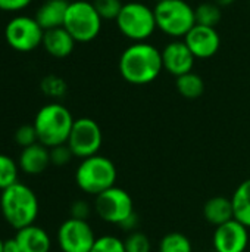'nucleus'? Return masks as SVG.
Masks as SVG:
<instances>
[{"label": "nucleus", "mask_w": 250, "mask_h": 252, "mask_svg": "<svg viewBox=\"0 0 250 252\" xmlns=\"http://www.w3.org/2000/svg\"><path fill=\"white\" fill-rule=\"evenodd\" d=\"M118 68L127 83L134 86L150 84L164 69L162 53L150 43H133L122 52Z\"/></svg>", "instance_id": "nucleus-1"}, {"label": "nucleus", "mask_w": 250, "mask_h": 252, "mask_svg": "<svg viewBox=\"0 0 250 252\" xmlns=\"http://www.w3.org/2000/svg\"><path fill=\"white\" fill-rule=\"evenodd\" d=\"M0 211L4 221L16 230L34 224L38 216V199L31 188L15 183L1 190Z\"/></svg>", "instance_id": "nucleus-2"}, {"label": "nucleus", "mask_w": 250, "mask_h": 252, "mask_svg": "<svg viewBox=\"0 0 250 252\" xmlns=\"http://www.w3.org/2000/svg\"><path fill=\"white\" fill-rule=\"evenodd\" d=\"M74 121L75 120L66 106L56 102L44 105L38 109L32 123L38 143L49 149L65 145L69 139Z\"/></svg>", "instance_id": "nucleus-3"}, {"label": "nucleus", "mask_w": 250, "mask_h": 252, "mask_svg": "<svg viewBox=\"0 0 250 252\" xmlns=\"http://www.w3.org/2000/svg\"><path fill=\"white\" fill-rule=\"evenodd\" d=\"M118 173L115 164L103 155H93L81 159L77 171V186L88 195L97 196L115 186Z\"/></svg>", "instance_id": "nucleus-4"}, {"label": "nucleus", "mask_w": 250, "mask_h": 252, "mask_svg": "<svg viewBox=\"0 0 250 252\" xmlns=\"http://www.w3.org/2000/svg\"><path fill=\"white\" fill-rule=\"evenodd\" d=\"M156 27L164 34L178 40L196 25L194 9L186 0H164L153 7Z\"/></svg>", "instance_id": "nucleus-5"}, {"label": "nucleus", "mask_w": 250, "mask_h": 252, "mask_svg": "<svg viewBox=\"0 0 250 252\" xmlns=\"http://www.w3.org/2000/svg\"><path fill=\"white\" fill-rule=\"evenodd\" d=\"M115 22L119 32L134 43L146 41L158 28L153 9L141 1L124 3Z\"/></svg>", "instance_id": "nucleus-6"}, {"label": "nucleus", "mask_w": 250, "mask_h": 252, "mask_svg": "<svg viewBox=\"0 0 250 252\" xmlns=\"http://www.w3.org/2000/svg\"><path fill=\"white\" fill-rule=\"evenodd\" d=\"M102 18L97 13L93 1L75 0L71 1L66 10L63 28L78 43L93 41L102 30Z\"/></svg>", "instance_id": "nucleus-7"}, {"label": "nucleus", "mask_w": 250, "mask_h": 252, "mask_svg": "<svg viewBox=\"0 0 250 252\" xmlns=\"http://www.w3.org/2000/svg\"><path fill=\"white\" fill-rule=\"evenodd\" d=\"M94 211L105 223L121 226L134 214V202L127 190L113 186L96 196Z\"/></svg>", "instance_id": "nucleus-8"}, {"label": "nucleus", "mask_w": 250, "mask_h": 252, "mask_svg": "<svg viewBox=\"0 0 250 252\" xmlns=\"http://www.w3.org/2000/svg\"><path fill=\"white\" fill-rule=\"evenodd\" d=\"M44 30L40 27L35 18L19 15L12 18L4 28V38L7 44L21 53L35 50L43 44Z\"/></svg>", "instance_id": "nucleus-9"}, {"label": "nucleus", "mask_w": 250, "mask_h": 252, "mask_svg": "<svg viewBox=\"0 0 250 252\" xmlns=\"http://www.w3.org/2000/svg\"><path fill=\"white\" fill-rule=\"evenodd\" d=\"M102 142L103 134L100 126L94 120L83 117L74 121L66 145L72 151L74 157L84 159L97 155L102 148Z\"/></svg>", "instance_id": "nucleus-10"}, {"label": "nucleus", "mask_w": 250, "mask_h": 252, "mask_svg": "<svg viewBox=\"0 0 250 252\" xmlns=\"http://www.w3.org/2000/svg\"><path fill=\"white\" fill-rule=\"evenodd\" d=\"M96 235L85 220L68 219L57 230V244L62 252H90Z\"/></svg>", "instance_id": "nucleus-11"}, {"label": "nucleus", "mask_w": 250, "mask_h": 252, "mask_svg": "<svg viewBox=\"0 0 250 252\" xmlns=\"http://www.w3.org/2000/svg\"><path fill=\"white\" fill-rule=\"evenodd\" d=\"M249 239V229L233 219L215 227L212 244L215 252H246Z\"/></svg>", "instance_id": "nucleus-12"}, {"label": "nucleus", "mask_w": 250, "mask_h": 252, "mask_svg": "<svg viewBox=\"0 0 250 252\" xmlns=\"http://www.w3.org/2000/svg\"><path fill=\"white\" fill-rule=\"evenodd\" d=\"M184 43L196 59L212 58L221 46V37L215 27L196 24L184 37Z\"/></svg>", "instance_id": "nucleus-13"}, {"label": "nucleus", "mask_w": 250, "mask_h": 252, "mask_svg": "<svg viewBox=\"0 0 250 252\" xmlns=\"http://www.w3.org/2000/svg\"><path fill=\"white\" fill-rule=\"evenodd\" d=\"M162 63L164 69L169 74L180 77L187 72H192L194 65V55L190 52L184 40H172L162 50Z\"/></svg>", "instance_id": "nucleus-14"}, {"label": "nucleus", "mask_w": 250, "mask_h": 252, "mask_svg": "<svg viewBox=\"0 0 250 252\" xmlns=\"http://www.w3.org/2000/svg\"><path fill=\"white\" fill-rule=\"evenodd\" d=\"M50 164H52L50 162V149L41 143H35L28 148H24L19 155V161H18L19 168L25 174H31V176L41 174L44 170H47V167Z\"/></svg>", "instance_id": "nucleus-15"}, {"label": "nucleus", "mask_w": 250, "mask_h": 252, "mask_svg": "<svg viewBox=\"0 0 250 252\" xmlns=\"http://www.w3.org/2000/svg\"><path fill=\"white\" fill-rule=\"evenodd\" d=\"M75 43L77 41L74 40V37L63 27L47 30L44 31V35H43L44 50L50 56L57 58V59H63L69 56L75 47Z\"/></svg>", "instance_id": "nucleus-16"}, {"label": "nucleus", "mask_w": 250, "mask_h": 252, "mask_svg": "<svg viewBox=\"0 0 250 252\" xmlns=\"http://www.w3.org/2000/svg\"><path fill=\"white\" fill-rule=\"evenodd\" d=\"M15 239L18 241L22 252H50L52 248L49 233L35 224L18 230Z\"/></svg>", "instance_id": "nucleus-17"}, {"label": "nucleus", "mask_w": 250, "mask_h": 252, "mask_svg": "<svg viewBox=\"0 0 250 252\" xmlns=\"http://www.w3.org/2000/svg\"><path fill=\"white\" fill-rule=\"evenodd\" d=\"M68 6L69 1L66 0H47L38 7L35 19L44 31L63 27Z\"/></svg>", "instance_id": "nucleus-18"}, {"label": "nucleus", "mask_w": 250, "mask_h": 252, "mask_svg": "<svg viewBox=\"0 0 250 252\" xmlns=\"http://www.w3.org/2000/svg\"><path fill=\"white\" fill-rule=\"evenodd\" d=\"M203 217L209 224H212L215 227L233 220L234 210H233L231 198L214 196V198L208 199L203 205Z\"/></svg>", "instance_id": "nucleus-19"}, {"label": "nucleus", "mask_w": 250, "mask_h": 252, "mask_svg": "<svg viewBox=\"0 0 250 252\" xmlns=\"http://www.w3.org/2000/svg\"><path fill=\"white\" fill-rule=\"evenodd\" d=\"M234 220L250 229V179L242 182L231 196Z\"/></svg>", "instance_id": "nucleus-20"}, {"label": "nucleus", "mask_w": 250, "mask_h": 252, "mask_svg": "<svg viewBox=\"0 0 250 252\" xmlns=\"http://www.w3.org/2000/svg\"><path fill=\"white\" fill-rule=\"evenodd\" d=\"M175 86H177L178 93L186 99H197L205 92V83L202 77L193 71L177 77Z\"/></svg>", "instance_id": "nucleus-21"}, {"label": "nucleus", "mask_w": 250, "mask_h": 252, "mask_svg": "<svg viewBox=\"0 0 250 252\" xmlns=\"http://www.w3.org/2000/svg\"><path fill=\"white\" fill-rule=\"evenodd\" d=\"M196 24L206 25V27H217L222 18L221 6L215 1H203L194 9Z\"/></svg>", "instance_id": "nucleus-22"}, {"label": "nucleus", "mask_w": 250, "mask_h": 252, "mask_svg": "<svg viewBox=\"0 0 250 252\" xmlns=\"http://www.w3.org/2000/svg\"><path fill=\"white\" fill-rule=\"evenodd\" d=\"M159 252H193V247L186 235L180 232H171L161 239Z\"/></svg>", "instance_id": "nucleus-23"}, {"label": "nucleus", "mask_w": 250, "mask_h": 252, "mask_svg": "<svg viewBox=\"0 0 250 252\" xmlns=\"http://www.w3.org/2000/svg\"><path fill=\"white\" fill-rule=\"evenodd\" d=\"M18 173L19 165L9 155L0 154V190L18 183Z\"/></svg>", "instance_id": "nucleus-24"}, {"label": "nucleus", "mask_w": 250, "mask_h": 252, "mask_svg": "<svg viewBox=\"0 0 250 252\" xmlns=\"http://www.w3.org/2000/svg\"><path fill=\"white\" fill-rule=\"evenodd\" d=\"M90 252H127L125 244L118 236L113 235H103L96 238L93 248Z\"/></svg>", "instance_id": "nucleus-25"}, {"label": "nucleus", "mask_w": 250, "mask_h": 252, "mask_svg": "<svg viewBox=\"0 0 250 252\" xmlns=\"http://www.w3.org/2000/svg\"><path fill=\"white\" fill-rule=\"evenodd\" d=\"M93 6L102 19L116 21L124 3L121 0H93Z\"/></svg>", "instance_id": "nucleus-26"}, {"label": "nucleus", "mask_w": 250, "mask_h": 252, "mask_svg": "<svg viewBox=\"0 0 250 252\" xmlns=\"http://www.w3.org/2000/svg\"><path fill=\"white\" fill-rule=\"evenodd\" d=\"M125 251L127 252H150L152 250V244L150 239L147 238V235L141 233V232H131L125 241Z\"/></svg>", "instance_id": "nucleus-27"}, {"label": "nucleus", "mask_w": 250, "mask_h": 252, "mask_svg": "<svg viewBox=\"0 0 250 252\" xmlns=\"http://www.w3.org/2000/svg\"><path fill=\"white\" fill-rule=\"evenodd\" d=\"M41 90L50 97H62L66 93V83L56 75H49L41 80Z\"/></svg>", "instance_id": "nucleus-28"}, {"label": "nucleus", "mask_w": 250, "mask_h": 252, "mask_svg": "<svg viewBox=\"0 0 250 252\" xmlns=\"http://www.w3.org/2000/svg\"><path fill=\"white\" fill-rule=\"evenodd\" d=\"M15 143L19 145L22 149L28 148L31 145L38 143V137H37V131L34 128L32 124H24L21 126L16 131H15Z\"/></svg>", "instance_id": "nucleus-29"}, {"label": "nucleus", "mask_w": 250, "mask_h": 252, "mask_svg": "<svg viewBox=\"0 0 250 252\" xmlns=\"http://www.w3.org/2000/svg\"><path fill=\"white\" fill-rule=\"evenodd\" d=\"M72 157H74V154H72V151L69 149V146L66 143L55 146V148L50 149V162L53 165H57V167L66 165L72 159Z\"/></svg>", "instance_id": "nucleus-30"}, {"label": "nucleus", "mask_w": 250, "mask_h": 252, "mask_svg": "<svg viewBox=\"0 0 250 252\" xmlns=\"http://www.w3.org/2000/svg\"><path fill=\"white\" fill-rule=\"evenodd\" d=\"M69 214L71 219H77V220H88L90 214H91V207L87 201L84 199H78L75 202H72L71 208H69Z\"/></svg>", "instance_id": "nucleus-31"}, {"label": "nucleus", "mask_w": 250, "mask_h": 252, "mask_svg": "<svg viewBox=\"0 0 250 252\" xmlns=\"http://www.w3.org/2000/svg\"><path fill=\"white\" fill-rule=\"evenodd\" d=\"M32 0H0V10L18 12L31 4Z\"/></svg>", "instance_id": "nucleus-32"}, {"label": "nucleus", "mask_w": 250, "mask_h": 252, "mask_svg": "<svg viewBox=\"0 0 250 252\" xmlns=\"http://www.w3.org/2000/svg\"><path fill=\"white\" fill-rule=\"evenodd\" d=\"M137 226H139V217H137V214L134 213L131 217H128L122 224H121V227L124 229V230H127V232H136V229H137Z\"/></svg>", "instance_id": "nucleus-33"}, {"label": "nucleus", "mask_w": 250, "mask_h": 252, "mask_svg": "<svg viewBox=\"0 0 250 252\" xmlns=\"http://www.w3.org/2000/svg\"><path fill=\"white\" fill-rule=\"evenodd\" d=\"M3 252H22L18 241L15 238L3 241Z\"/></svg>", "instance_id": "nucleus-34"}, {"label": "nucleus", "mask_w": 250, "mask_h": 252, "mask_svg": "<svg viewBox=\"0 0 250 252\" xmlns=\"http://www.w3.org/2000/svg\"><path fill=\"white\" fill-rule=\"evenodd\" d=\"M236 0H215V3L218 4V6H221V7H227V6H230V4H233Z\"/></svg>", "instance_id": "nucleus-35"}, {"label": "nucleus", "mask_w": 250, "mask_h": 252, "mask_svg": "<svg viewBox=\"0 0 250 252\" xmlns=\"http://www.w3.org/2000/svg\"><path fill=\"white\" fill-rule=\"evenodd\" d=\"M0 252H3V241L0 239Z\"/></svg>", "instance_id": "nucleus-36"}, {"label": "nucleus", "mask_w": 250, "mask_h": 252, "mask_svg": "<svg viewBox=\"0 0 250 252\" xmlns=\"http://www.w3.org/2000/svg\"><path fill=\"white\" fill-rule=\"evenodd\" d=\"M153 1H156V3H159V1H164V0H153Z\"/></svg>", "instance_id": "nucleus-37"}]
</instances>
